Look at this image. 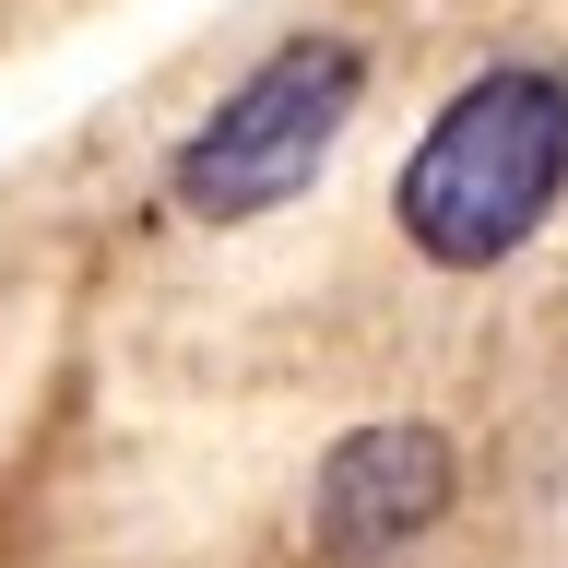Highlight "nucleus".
I'll return each mask as SVG.
<instances>
[{"label": "nucleus", "instance_id": "f257e3e1", "mask_svg": "<svg viewBox=\"0 0 568 568\" xmlns=\"http://www.w3.org/2000/svg\"><path fill=\"white\" fill-rule=\"evenodd\" d=\"M557 190H568V83L509 60V71H474L415 131V154L390 178V225L438 273H497L545 237Z\"/></svg>", "mask_w": 568, "mask_h": 568}, {"label": "nucleus", "instance_id": "f03ea898", "mask_svg": "<svg viewBox=\"0 0 568 568\" xmlns=\"http://www.w3.org/2000/svg\"><path fill=\"white\" fill-rule=\"evenodd\" d=\"M355 95H367V48H355V36H320V24L284 36L273 60H248V83L178 142V213H190V225L284 213L320 166H332Z\"/></svg>", "mask_w": 568, "mask_h": 568}, {"label": "nucleus", "instance_id": "7ed1b4c3", "mask_svg": "<svg viewBox=\"0 0 568 568\" xmlns=\"http://www.w3.org/2000/svg\"><path fill=\"white\" fill-rule=\"evenodd\" d=\"M462 497V450L438 426L390 415V426H355L344 450L320 462V557H390V545H415L438 509Z\"/></svg>", "mask_w": 568, "mask_h": 568}]
</instances>
